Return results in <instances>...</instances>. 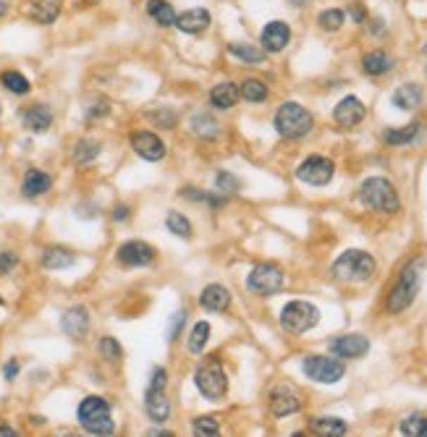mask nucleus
<instances>
[{
  "mask_svg": "<svg viewBox=\"0 0 427 437\" xmlns=\"http://www.w3.org/2000/svg\"><path fill=\"white\" fill-rule=\"evenodd\" d=\"M210 341V322H197L194 330H192V338H189V351L194 356H199L204 351V346Z\"/></svg>",
  "mask_w": 427,
  "mask_h": 437,
  "instance_id": "c9c22d12",
  "label": "nucleus"
},
{
  "mask_svg": "<svg viewBox=\"0 0 427 437\" xmlns=\"http://www.w3.org/2000/svg\"><path fill=\"white\" fill-rule=\"evenodd\" d=\"M239 92H242V97L247 100V103H254L260 105L268 100V87H265V82H260V79H247V82L239 87Z\"/></svg>",
  "mask_w": 427,
  "mask_h": 437,
  "instance_id": "c756f323",
  "label": "nucleus"
},
{
  "mask_svg": "<svg viewBox=\"0 0 427 437\" xmlns=\"http://www.w3.org/2000/svg\"><path fill=\"white\" fill-rule=\"evenodd\" d=\"M100 354L105 356L108 362H118V359H121V343H118L116 338H102Z\"/></svg>",
  "mask_w": 427,
  "mask_h": 437,
  "instance_id": "79ce46f5",
  "label": "nucleus"
},
{
  "mask_svg": "<svg viewBox=\"0 0 427 437\" xmlns=\"http://www.w3.org/2000/svg\"><path fill=\"white\" fill-rule=\"evenodd\" d=\"M6 11H8V6H6V3H3V0H0V16H3V13H6Z\"/></svg>",
  "mask_w": 427,
  "mask_h": 437,
  "instance_id": "603ef678",
  "label": "nucleus"
},
{
  "mask_svg": "<svg viewBox=\"0 0 427 437\" xmlns=\"http://www.w3.org/2000/svg\"><path fill=\"white\" fill-rule=\"evenodd\" d=\"M218 189L223 191V196H225V191H239V181H236V176H231V173H218Z\"/></svg>",
  "mask_w": 427,
  "mask_h": 437,
  "instance_id": "37998d69",
  "label": "nucleus"
},
{
  "mask_svg": "<svg viewBox=\"0 0 427 437\" xmlns=\"http://www.w3.org/2000/svg\"><path fill=\"white\" fill-rule=\"evenodd\" d=\"M344 19L346 13L341 8H326L320 13V27L326 29V32H338V29L344 27Z\"/></svg>",
  "mask_w": 427,
  "mask_h": 437,
  "instance_id": "4c0bfd02",
  "label": "nucleus"
},
{
  "mask_svg": "<svg viewBox=\"0 0 427 437\" xmlns=\"http://www.w3.org/2000/svg\"><path fill=\"white\" fill-rule=\"evenodd\" d=\"M312 432L320 437H344L349 432V427H346V422H341V419L326 417L312 422Z\"/></svg>",
  "mask_w": 427,
  "mask_h": 437,
  "instance_id": "c85d7f7f",
  "label": "nucleus"
},
{
  "mask_svg": "<svg viewBox=\"0 0 427 437\" xmlns=\"http://www.w3.org/2000/svg\"><path fill=\"white\" fill-rule=\"evenodd\" d=\"M399 432L404 437H427V417L422 414H411L399 424Z\"/></svg>",
  "mask_w": 427,
  "mask_h": 437,
  "instance_id": "473e14b6",
  "label": "nucleus"
},
{
  "mask_svg": "<svg viewBox=\"0 0 427 437\" xmlns=\"http://www.w3.org/2000/svg\"><path fill=\"white\" fill-rule=\"evenodd\" d=\"M16 265H19V257H16V254H11V251H3V254H0V275H8Z\"/></svg>",
  "mask_w": 427,
  "mask_h": 437,
  "instance_id": "c03bdc74",
  "label": "nucleus"
},
{
  "mask_svg": "<svg viewBox=\"0 0 427 437\" xmlns=\"http://www.w3.org/2000/svg\"><path fill=\"white\" fill-rule=\"evenodd\" d=\"M425 61H427V45H425ZM425 74H427V65H425Z\"/></svg>",
  "mask_w": 427,
  "mask_h": 437,
  "instance_id": "864d4df0",
  "label": "nucleus"
},
{
  "mask_svg": "<svg viewBox=\"0 0 427 437\" xmlns=\"http://www.w3.org/2000/svg\"><path fill=\"white\" fill-rule=\"evenodd\" d=\"M302 403H304L302 395L294 388H288V385H278V388L270 391V411H273V417H291V414L302 411Z\"/></svg>",
  "mask_w": 427,
  "mask_h": 437,
  "instance_id": "f8f14e48",
  "label": "nucleus"
},
{
  "mask_svg": "<svg viewBox=\"0 0 427 437\" xmlns=\"http://www.w3.org/2000/svg\"><path fill=\"white\" fill-rule=\"evenodd\" d=\"M113 217H116V220H126V217H129V210H126V207H116V210H113Z\"/></svg>",
  "mask_w": 427,
  "mask_h": 437,
  "instance_id": "8fccbe9b",
  "label": "nucleus"
},
{
  "mask_svg": "<svg viewBox=\"0 0 427 437\" xmlns=\"http://www.w3.org/2000/svg\"><path fill=\"white\" fill-rule=\"evenodd\" d=\"M50 186H53V178L47 176L45 170H27L24 184H21V194L29 196V199H35V196L47 194Z\"/></svg>",
  "mask_w": 427,
  "mask_h": 437,
  "instance_id": "b1692460",
  "label": "nucleus"
},
{
  "mask_svg": "<svg viewBox=\"0 0 427 437\" xmlns=\"http://www.w3.org/2000/svg\"><path fill=\"white\" fill-rule=\"evenodd\" d=\"M375 267H378V265H375V257H372V254H367V251H362V249H349L333 262L330 275H333L338 283L352 286V283H367V280L375 275Z\"/></svg>",
  "mask_w": 427,
  "mask_h": 437,
  "instance_id": "f257e3e1",
  "label": "nucleus"
},
{
  "mask_svg": "<svg viewBox=\"0 0 427 437\" xmlns=\"http://www.w3.org/2000/svg\"><path fill=\"white\" fill-rule=\"evenodd\" d=\"M74 251L63 249V246H50V249L42 254V267L47 270H66L74 265Z\"/></svg>",
  "mask_w": 427,
  "mask_h": 437,
  "instance_id": "393cba45",
  "label": "nucleus"
},
{
  "mask_svg": "<svg viewBox=\"0 0 427 437\" xmlns=\"http://www.w3.org/2000/svg\"><path fill=\"white\" fill-rule=\"evenodd\" d=\"M199 304H202L204 309H210V312H225L228 304H231V291L225 289V286L213 283V286H207V289L199 293Z\"/></svg>",
  "mask_w": 427,
  "mask_h": 437,
  "instance_id": "5701e85b",
  "label": "nucleus"
},
{
  "mask_svg": "<svg viewBox=\"0 0 427 437\" xmlns=\"http://www.w3.org/2000/svg\"><path fill=\"white\" fill-rule=\"evenodd\" d=\"M3 374H6V380H16V374H19V362H8V364H6Z\"/></svg>",
  "mask_w": 427,
  "mask_h": 437,
  "instance_id": "09e8293b",
  "label": "nucleus"
},
{
  "mask_svg": "<svg viewBox=\"0 0 427 437\" xmlns=\"http://www.w3.org/2000/svg\"><path fill=\"white\" fill-rule=\"evenodd\" d=\"M247 289L257 296H273L283 289V270L278 265H270V262L257 265L247 278Z\"/></svg>",
  "mask_w": 427,
  "mask_h": 437,
  "instance_id": "6e6552de",
  "label": "nucleus"
},
{
  "mask_svg": "<svg viewBox=\"0 0 427 437\" xmlns=\"http://www.w3.org/2000/svg\"><path fill=\"white\" fill-rule=\"evenodd\" d=\"M419 280H422V262L411 260L401 270L396 286L390 289L388 298H385V309H388L390 315H401V312H407L411 307V301L419 293Z\"/></svg>",
  "mask_w": 427,
  "mask_h": 437,
  "instance_id": "f03ea898",
  "label": "nucleus"
},
{
  "mask_svg": "<svg viewBox=\"0 0 427 437\" xmlns=\"http://www.w3.org/2000/svg\"><path fill=\"white\" fill-rule=\"evenodd\" d=\"M192 129H194L197 137H202V139H215L218 137V121H215L213 115H207V113H197L194 118H192Z\"/></svg>",
  "mask_w": 427,
  "mask_h": 437,
  "instance_id": "7c9ffc66",
  "label": "nucleus"
},
{
  "mask_svg": "<svg viewBox=\"0 0 427 437\" xmlns=\"http://www.w3.org/2000/svg\"><path fill=\"white\" fill-rule=\"evenodd\" d=\"M349 13H352V19L357 21V24H362V21L367 19V11H364V6H359V3H354L352 8H349Z\"/></svg>",
  "mask_w": 427,
  "mask_h": 437,
  "instance_id": "de8ad7c7",
  "label": "nucleus"
},
{
  "mask_svg": "<svg viewBox=\"0 0 427 437\" xmlns=\"http://www.w3.org/2000/svg\"><path fill=\"white\" fill-rule=\"evenodd\" d=\"M335 173L333 160L326 155H309V158L297 167V178L309 186H328Z\"/></svg>",
  "mask_w": 427,
  "mask_h": 437,
  "instance_id": "9d476101",
  "label": "nucleus"
},
{
  "mask_svg": "<svg viewBox=\"0 0 427 437\" xmlns=\"http://www.w3.org/2000/svg\"><path fill=\"white\" fill-rule=\"evenodd\" d=\"M228 53H231L233 58H239V61L252 63V65H257L265 61V50H257V47H252V45H242V42H236V45L228 47Z\"/></svg>",
  "mask_w": 427,
  "mask_h": 437,
  "instance_id": "72a5a7b5",
  "label": "nucleus"
},
{
  "mask_svg": "<svg viewBox=\"0 0 427 437\" xmlns=\"http://www.w3.org/2000/svg\"><path fill=\"white\" fill-rule=\"evenodd\" d=\"M359 199H362V205H367L370 210L385 213V215L399 213V207H401L399 191L393 189V184H390L388 178H383V176H372V178H367V181H362V186H359Z\"/></svg>",
  "mask_w": 427,
  "mask_h": 437,
  "instance_id": "7ed1b4c3",
  "label": "nucleus"
},
{
  "mask_svg": "<svg viewBox=\"0 0 427 437\" xmlns=\"http://www.w3.org/2000/svg\"><path fill=\"white\" fill-rule=\"evenodd\" d=\"M393 105L399 108V110H407V113H414L422 105V100H425V92H422V87L419 84H401L399 89L393 92Z\"/></svg>",
  "mask_w": 427,
  "mask_h": 437,
  "instance_id": "a211bd4d",
  "label": "nucleus"
},
{
  "mask_svg": "<svg viewBox=\"0 0 427 437\" xmlns=\"http://www.w3.org/2000/svg\"><path fill=\"white\" fill-rule=\"evenodd\" d=\"M0 307H3V298H0Z\"/></svg>",
  "mask_w": 427,
  "mask_h": 437,
  "instance_id": "5fc2aeb1",
  "label": "nucleus"
},
{
  "mask_svg": "<svg viewBox=\"0 0 427 437\" xmlns=\"http://www.w3.org/2000/svg\"><path fill=\"white\" fill-rule=\"evenodd\" d=\"M166 225L171 233H176L181 239H192V223H189V217L181 213H168L166 217Z\"/></svg>",
  "mask_w": 427,
  "mask_h": 437,
  "instance_id": "e433bc0d",
  "label": "nucleus"
},
{
  "mask_svg": "<svg viewBox=\"0 0 427 437\" xmlns=\"http://www.w3.org/2000/svg\"><path fill=\"white\" fill-rule=\"evenodd\" d=\"M192 429H194V435H199V437H215V435H221V424H218V422H215L213 417H199V419H194Z\"/></svg>",
  "mask_w": 427,
  "mask_h": 437,
  "instance_id": "ea45409f",
  "label": "nucleus"
},
{
  "mask_svg": "<svg viewBox=\"0 0 427 437\" xmlns=\"http://www.w3.org/2000/svg\"><path fill=\"white\" fill-rule=\"evenodd\" d=\"M260 39L265 53H280L291 42V27H288L286 21H270V24L262 27Z\"/></svg>",
  "mask_w": 427,
  "mask_h": 437,
  "instance_id": "dca6fc26",
  "label": "nucleus"
},
{
  "mask_svg": "<svg viewBox=\"0 0 427 437\" xmlns=\"http://www.w3.org/2000/svg\"><path fill=\"white\" fill-rule=\"evenodd\" d=\"M147 13L149 19L155 21V24H160V27H173L178 16L168 0H147Z\"/></svg>",
  "mask_w": 427,
  "mask_h": 437,
  "instance_id": "a878e982",
  "label": "nucleus"
},
{
  "mask_svg": "<svg viewBox=\"0 0 427 437\" xmlns=\"http://www.w3.org/2000/svg\"><path fill=\"white\" fill-rule=\"evenodd\" d=\"M79 424H82L89 435H113V414H111V403L100 395H87V398L79 403Z\"/></svg>",
  "mask_w": 427,
  "mask_h": 437,
  "instance_id": "20e7f679",
  "label": "nucleus"
},
{
  "mask_svg": "<svg viewBox=\"0 0 427 437\" xmlns=\"http://www.w3.org/2000/svg\"><path fill=\"white\" fill-rule=\"evenodd\" d=\"M149 121L160 126V129H173L176 126V113L168 110V108H160V110H152L149 113Z\"/></svg>",
  "mask_w": 427,
  "mask_h": 437,
  "instance_id": "a19ab883",
  "label": "nucleus"
},
{
  "mask_svg": "<svg viewBox=\"0 0 427 437\" xmlns=\"http://www.w3.org/2000/svg\"><path fill=\"white\" fill-rule=\"evenodd\" d=\"M210 21H213V16H210V11L207 8H189V11H184V13H178L173 27H176L178 32H184V34L199 37L202 32H207Z\"/></svg>",
  "mask_w": 427,
  "mask_h": 437,
  "instance_id": "2eb2a0df",
  "label": "nucleus"
},
{
  "mask_svg": "<svg viewBox=\"0 0 427 437\" xmlns=\"http://www.w3.org/2000/svg\"><path fill=\"white\" fill-rule=\"evenodd\" d=\"M29 16L37 21V24H53L61 16V3L58 0H37L29 8Z\"/></svg>",
  "mask_w": 427,
  "mask_h": 437,
  "instance_id": "cd10ccee",
  "label": "nucleus"
},
{
  "mask_svg": "<svg viewBox=\"0 0 427 437\" xmlns=\"http://www.w3.org/2000/svg\"><path fill=\"white\" fill-rule=\"evenodd\" d=\"M419 123H411V126H407V129H388L385 134H383V139L388 141V144H393V147H399V144H409V141H414L419 137Z\"/></svg>",
  "mask_w": 427,
  "mask_h": 437,
  "instance_id": "2f4dec72",
  "label": "nucleus"
},
{
  "mask_svg": "<svg viewBox=\"0 0 427 437\" xmlns=\"http://www.w3.org/2000/svg\"><path fill=\"white\" fill-rule=\"evenodd\" d=\"M333 118H335L338 126H344V129H354V126H359V123L367 118V108L362 105L359 97L349 94V97H344V100L333 108Z\"/></svg>",
  "mask_w": 427,
  "mask_h": 437,
  "instance_id": "4468645a",
  "label": "nucleus"
},
{
  "mask_svg": "<svg viewBox=\"0 0 427 437\" xmlns=\"http://www.w3.org/2000/svg\"><path fill=\"white\" fill-rule=\"evenodd\" d=\"M155 249L147 241H126L116 251V262L123 267H149L155 262Z\"/></svg>",
  "mask_w": 427,
  "mask_h": 437,
  "instance_id": "9b49d317",
  "label": "nucleus"
},
{
  "mask_svg": "<svg viewBox=\"0 0 427 437\" xmlns=\"http://www.w3.org/2000/svg\"><path fill=\"white\" fill-rule=\"evenodd\" d=\"M131 149L147 163H158V160L166 158V144L152 131H134L131 134Z\"/></svg>",
  "mask_w": 427,
  "mask_h": 437,
  "instance_id": "ddd939ff",
  "label": "nucleus"
},
{
  "mask_svg": "<svg viewBox=\"0 0 427 437\" xmlns=\"http://www.w3.org/2000/svg\"><path fill=\"white\" fill-rule=\"evenodd\" d=\"M144 411L152 422H166L171 417V400L163 391H155V388H147L144 393Z\"/></svg>",
  "mask_w": 427,
  "mask_h": 437,
  "instance_id": "aec40b11",
  "label": "nucleus"
},
{
  "mask_svg": "<svg viewBox=\"0 0 427 437\" xmlns=\"http://www.w3.org/2000/svg\"><path fill=\"white\" fill-rule=\"evenodd\" d=\"M330 351H333L338 359H359L370 351V341L364 338V335H341V338H335L333 343H330Z\"/></svg>",
  "mask_w": 427,
  "mask_h": 437,
  "instance_id": "f3484780",
  "label": "nucleus"
},
{
  "mask_svg": "<svg viewBox=\"0 0 427 437\" xmlns=\"http://www.w3.org/2000/svg\"><path fill=\"white\" fill-rule=\"evenodd\" d=\"M312 113L299 103H283L276 113V131L283 139H302L312 131Z\"/></svg>",
  "mask_w": 427,
  "mask_h": 437,
  "instance_id": "39448f33",
  "label": "nucleus"
},
{
  "mask_svg": "<svg viewBox=\"0 0 427 437\" xmlns=\"http://www.w3.org/2000/svg\"><path fill=\"white\" fill-rule=\"evenodd\" d=\"M302 369L312 382H323V385H333L346 374L344 364L330 359V356H307L302 362Z\"/></svg>",
  "mask_w": 427,
  "mask_h": 437,
  "instance_id": "1a4fd4ad",
  "label": "nucleus"
},
{
  "mask_svg": "<svg viewBox=\"0 0 427 437\" xmlns=\"http://www.w3.org/2000/svg\"><path fill=\"white\" fill-rule=\"evenodd\" d=\"M0 82H3V87L13 94H29V89H32L29 79L24 74H19V71H6V74L0 76Z\"/></svg>",
  "mask_w": 427,
  "mask_h": 437,
  "instance_id": "f704fd0d",
  "label": "nucleus"
},
{
  "mask_svg": "<svg viewBox=\"0 0 427 437\" xmlns=\"http://www.w3.org/2000/svg\"><path fill=\"white\" fill-rule=\"evenodd\" d=\"M239 100H242V92H239V87L231 82L215 84L213 89H210V103H213V108H218V110H231Z\"/></svg>",
  "mask_w": 427,
  "mask_h": 437,
  "instance_id": "4be33fe9",
  "label": "nucleus"
},
{
  "mask_svg": "<svg viewBox=\"0 0 427 437\" xmlns=\"http://www.w3.org/2000/svg\"><path fill=\"white\" fill-rule=\"evenodd\" d=\"M320 322V309L312 304V301H302V298H294L288 301L286 307L280 309V325L283 330L291 335H304L307 330Z\"/></svg>",
  "mask_w": 427,
  "mask_h": 437,
  "instance_id": "423d86ee",
  "label": "nucleus"
},
{
  "mask_svg": "<svg viewBox=\"0 0 427 437\" xmlns=\"http://www.w3.org/2000/svg\"><path fill=\"white\" fill-rule=\"evenodd\" d=\"M362 68H364V74L383 76V74H388L390 68H393V61H390L388 53H383V50H372V53H367V56H364Z\"/></svg>",
  "mask_w": 427,
  "mask_h": 437,
  "instance_id": "bb28decb",
  "label": "nucleus"
},
{
  "mask_svg": "<svg viewBox=\"0 0 427 437\" xmlns=\"http://www.w3.org/2000/svg\"><path fill=\"white\" fill-rule=\"evenodd\" d=\"M97 155H100V144H94V141H89V139L79 141V147H76V152H74L76 163H82V165L97 160Z\"/></svg>",
  "mask_w": 427,
  "mask_h": 437,
  "instance_id": "58836bf2",
  "label": "nucleus"
},
{
  "mask_svg": "<svg viewBox=\"0 0 427 437\" xmlns=\"http://www.w3.org/2000/svg\"><path fill=\"white\" fill-rule=\"evenodd\" d=\"M194 385L199 395L207 400H221L228 393V377H225L223 367L218 359H207L197 367L194 372Z\"/></svg>",
  "mask_w": 427,
  "mask_h": 437,
  "instance_id": "0eeeda50",
  "label": "nucleus"
},
{
  "mask_svg": "<svg viewBox=\"0 0 427 437\" xmlns=\"http://www.w3.org/2000/svg\"><path fill=\"white\" fill-rule=\"evenodd\" d=\"M13 435H16V432L11 427H0V437H13Z\"/></svg>",
  "mask_w": 427,
  "mask_h": 437,
  "instance_id": "3c124183",
  "label": "nucleus"
},
{
  "mask_svg": "<svg viewBox=\"0 0 427 437\" xmlns=\"http://www.w3.org/2000/svg\"><path fill=\"white\" fill-rule=\"evenodd\" d=\"M184 319H186L184 309L173 315V319H171V330H168V341H176V335H178V330H181V325H184Z\"/></svg>",
  "mask_w": 427,
  "mask_h": 437,
  "instance_id": "49530a36",
  "label": "nucleus"
},
{
  "mask_svg": "<svg viewBox=\"0 0 427 437\" xmlns=\"http://www.w3.org/2000/svg\"><path fill=\"white\" fill-rule=\"evenodd\" d=\"M61 327H63L66 335H71V338H84L87 330H89V315H87V309L84 307H74L68 309L61 319Z\"/></svg>",
  "mask_w": 427,
  "mask_h": 437,
  "instance_id": "412c9836",
  "label": "nucleus"
},
{
  "mask_svg": "<svg viewBox=\"0 0 427 437\" xmlns=\"http://www.w3.org/2000/svg\"><path fill=\"white\" fill-rule=\"evenodd\" d=\"M166 382H168V374L163 367H155L152 369V380H149V388H155V391H166Z\"/></svg>",
  "mask_w": 427,
  "mask_h": 437,
  "instance_id": "a18cd8bd",
  "label": "nucleus"
},
{
  "mask_svg": "<svg viewBox=\"0 0 427 437\" xmlns=\"http://www.w3.org/2000/svg\"><path fill=\"white\" fill-rule=\"evenodd\" d=\"M21 123L35 134H42L53 126V110L47 105H29L27 110L21 113Z\"/></svg>",
  "mask_w": 427,
  "mask_h": 437,
  "instance_id": "6ab92c4d",
  "label": "nucleus"
}]
</instances>
